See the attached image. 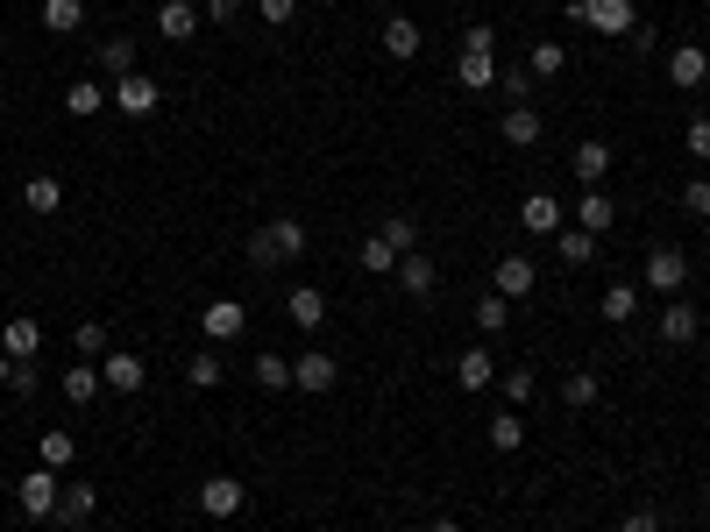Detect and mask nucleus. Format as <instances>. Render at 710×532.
Segmentation results:
<instances>
[{
	"instance_id": "f257e3e1",
	"label": "nucleus",
	"mask_w": 710,
	"mask_h": 532,
	"mask_svg": "<svg viewBox=\"0 0 710 532\" xmlns=\"http://www.w3.org/2000/svg\"><path fill=\"white\" fill-rule=\"evenodd\" d=\"M292 256H306V220H292V213H278L270 227L249 235V263L256 270H278V263H292Z\"/></svg>"
},
{
	"instance_id": "f03ea898",
	"label": "nucleus",
	"mask_w": 710,
	"mask_h": 532,
	"mask_svg": "<svg viewBox=\"0 0 710 532\" xmlns=\"http://www.w3.org/2000/svg\"><path fill=\"white\" fill-rule=\"evenodd\" d=\"M568 22L597 29V36H632L640 14H632V0H568Z\"/></svg>"
},
{
	"instance_id": "7ed1b4c3",
	"label": "nucleus",
	"mask_w": 710,
	"mask_h": 532,
	"mask_svg": "<svg viewBox=\"0 0 710 532\" xmlns=\"http://www.w3.org/2000/svg\"><path fill=\"white\" fill-rule=\"evenodd\" d=\"M108 100H114L128 121H149V114L164 106V86L149 79V71H128V79H114V93H108Z\"/></svg>"
},
{
	"instance_id": "20e7f679",
	"label": "nucleus",
	"mask_w": 710,
	"mask_h": 532,
	"mask_svg": "<svg viewBox=\"0 0 710 532\" xmlns=\"http://www.w3.org/2000/svg\"><path fill=\"white\" fill-rule=\"evenodd\" d=\"M335 376H341V362L327 355V348H306V355L292 362V390H306V398H320V390H335Z\"/></svg>"
},
{
	"instance_id": "39448f33",
	"label": "nucleus",
	"mask_w": 710,
	"mask_h": 532,
	"mask_svg": "<svg viewBox=\"0 0 710 532\" xmlns=\"http://www.w3.org/2000/svg\"><path fill=\"white\" fill-rule=\"evenodd\" d=\"M654 292H668V298H683V284H689V256L683 249H654L646 256V270H640Z\"/></svg>"
},
{
	"instance_id": "423d86ee",
	"label": "nucleus",
	"mask_w": 710,
	"mask_h": 532,
	"mask_svg": "<svg viewBox=\"0 0 710 532\" xmlns=\"http://www.w3.org/2000/svg\"><path fill=\"white\" fill-rule=\"evenodd\" d=\"M241 505H249L241 476H206V483H200V511H206V519H235Z\"/></svg>"
},
{
	"instance_id": "0eeeda50",
	"label": "nucleus",
	"mask_w": 710,
	"mask_h": 532,
	"mask_svg": "<svg viewBox=\"0 0 710 532\" xmlns=\"http://www.w3.org/2000/svg\"><path fill=\"white\" fill-rule=\"evenodd\" d=\"M57 497H65L57 490V468H29L22 476V511L29 519H57Z\"/></svg>"
},
{
	"instance_id": "6e6552de",
	"label": "nucleus",
	"mask_w": 710,
	"mask_h": 532,
	"mask_svg": "<svg viewBox=\"0 0 710 532\" xmlns=\"http://www.w3.org/2000/svg\"><path fill=\"white\" fill-rule=\"evenodd\" d=\"M668 79L683 86V93H697V86L710 79V50H703V43H675V50H668Z\"/></svg>"
},
{
	"instance_id": "1a4fd4ad",
	"label": "nucleus",
	"mask_w": 710,
	"mask_h": 532,
	"mask_svg": "<svg viewBox=\"0 0 710 532\" xmlns=\"http://www.w3.org/2000/svg\"><path fill=\"white\" fill-rule=\"evenodd\" d=\"M100 384L121 390V398H135V390H143V355H128V348H108V362H100Z\"/></svg>"
},
{
	"instance_id": "9d476101",
	"label": "nucleus",
	"mask_w": 710,
	"mask_h": 532,
	"mask_svg": "<svg viewBox=\"0 0 710 532\" xmlns=\"http://www.w3.org/2000/svg\"><path fill=\"white\" fill-rule=\"evenodd\" d=\"M533 284H540V270L526 263V256H505V263L491 270V292L497 298H533Z\"/></svg>"
},
{
	"instance_id": "9b49d317",
	"label": "nucleus",
	"mask_w": 710,
	"mask_h": 532,
	"mask_svg": "<svg viewBox=\"0 0 710 532\" xmlns=\"http://www.w3.org/2000/svg\"><path fill=\"white\" fill-rule=\"evenodd\" d=\"M157 36L164 43H192L200 36V8H192V0H164L157 8Z\"/></svg>"
},
{
	"instance_id": "f8f14e48",
	"label": "nucleus",
	"mask_w": 710,
	"mask_h": 532,
	"mask_svg": "<svg viewBox=\"0 0 710 532\" xmlns=\"http://www.w3.org/2000/svg\"><path fill=\"white\" fill-rule=\"evenodd\" d=\"M36 348H43L36 319H8V327H0V355H8V362H36Z\"/></svg>"
},
{
	"instance_id": "ddd939ff",
	"label": "nucleus",
	"mask_w": 710,
	"mask_h": 532,
	"mask_svg": "<svg viewBox=\"0 0 710 532\" xmlns=\"http://www.w3.org/2000/svg\"><path fill=\"white\" fill-rule=\"evenodd\" d=\"M455 384L470 390V398L497 384V362H491V348H462V362H455Z\"/></svg>"
},
{
	"instance_id": "4468645a",
	"label": "nucleus",
	"mask_w": 710,
	"mask_h": 532,
	"mask_svg": "<svg viewBox=\"0 0 710 532\" xmlns=\"http://www.w3.org/2000/svg\"><path fill=\"white\" fill-rule=\"evenodd\" d=\"M200 327H206V341H241V327H249V313H241L235 298H214Z\"/></svg>"
},
{
	"instance_id": "2eb2a0df",
	"label": "nucleus",
	"mask_w": 710,
	"mask_h": 532,
	"mask_svg": "<svg viewBox=\"0 0 710 532\" xmlns=\"http://www.w3.org/2000/svg\"><path fill=\"white\" fill-rule=\"evenodd\" d=\"M519 220H526V235H562V206L548 200V192H526V206H519Z\"/></svg>"
},
{
	"instance_id": "dca6fc26",
	"label": "nucleus",
	"mask_w": 710,
	"mask_h": 532,
	"mask_svg": "<svg viewBox=\"0 0 710 532\" xmlns=\"http://www.w3.org/2000/svg\"><path fill=\"white\" fill-rule=\"evenodd\" d=\"M391 278H398V284H405V292H413V298H433V284H441V270H433L427 256L413 249V256H398V270H391Z\"/></svg>"
},
{
	"instance_id": "f3484780",
	"label": "nucleus",
	"mask_w": 710,
	"mask_h": 532,
	"mask_svg": "<svg viewBox=\"0 0 710 532\" xmlns=\"http://www.w3.org/2000/svg\"><path fill=\"white\" fill-rule=\"evenodd\" d=\"M661 341H668V348L697 341V306H689V298H668V313H661Z\"/></svg>"
},
{
	"instance_id": "a211bd4d",
	"label": "nucleus",
	"mask_w": 710,
	"mask_h": 532,
	"mask_svg": "<svg viewBox=\"0 0 710 532\" xmlns=\"http://www.w3.org/2000/svg\"><path fill=\"white\" fill-rule=\"evenodd\" d=\"M455 79L470 86V93H491V86H497V57L491 50H462L455 57Z\"/></svg>"
},
{
	"instance_id": "6ab92c4d",
	"label": "nucleus",
	"mask_w": 710,
	"mask_h": 532,
	"mask_svg": "<svg viewBox=\"0 0 710 532\" xmlns=\"http://www.w3.org/2000/svg\"><path fill=\"white\" fill-rule=\"evenodd\" d=\"M384 57H398V65H413V57H419V22H405V14H391V22H384Z\"/></svg>"
},
{
	"instance_id": "aec40b11",
	"label": "nucleus",
	"mask_w": 710,
	"mask_h": 532,
	"mask_svg": "<svg viewBox=\"0 0 710 532\" xmlns=\"http://www.w3.org/2000/svg\"><path fill=\"white\" fill-rule=\"evenodd\" d=\"M93 505H100L93 483H71V490L57 497V525H86V519H93Z\"/></svg>"
},
{
	"instance_id": "412c9836",
	"label": "nucleus",
	"mask_w": 710,
	"mask_h": 532,
	"mask_svg": "<svg viewBox=\"0 0 710 532\" xmlns=\"http://www.w3.org/2000/svg\"><path fill=\"white\" fill-rule=\"evenodd\" d=\"M57 390H65L71 405H93V398H100V390H108V384H100V370H86V362H71V370L57 376Z\"/></svg>"
},
{
	"instance_id": "4be33fe9",
	"label": "nucleus",
	"mask_w": 710,
	"mask_h": 532,
	"mask_svg": "<svg viewBox=\"0 0 710 532\" xmlns=\"http://www.w3.org/2000/svg\"><path fill=\"white\" fill-rule=\"evenodd\" d=\"M93 65L108 71V79H128V71H135V43H128V36H108V43L93 50Z\"/></svg>"
},
{
	"instance_id": "5701e85b",
	"label": "nucleus",
	"mask_w": 710,
	"mask_h": 532,
	"mask_svg": "<svg viewBox=\"0 0 710 532\" xmlns=\"http://www.w3.org/2000/svg\"><path fill=\"white\" fill-rule=\"evenodd\" d=\"M497 128H505V143H519V149L540 143V114H533V106H505V121H497Z\"/></svg>"
},
{
	"instance_id": "b1692460",
	"label": "nucleus",
	"mask_w": 710,
	"mask_h": 532,
	"mask_svg": "<svg viewBox=\"0 0 710 532\" xmlns=\"http://www.w3.org/2000/svg\"><path fill=\"white\" fill-rule=\"evenodd\" d=\"M376 235H384L398 256H413V249H419V220H413V213H384V220H376Z\"/></svg>"
},
{
	"instance_id": "393cba45",
	"label": "nucleus",
	"mask_w": 710,
	"mask_h": 532,
	"mask_svg": "<svg viewBox=\"0 0 710 532\" xmlns=\"http://www.w3.org/2000/svg\"><path fill=\"white\" fill-rule=\"evenodd\" d=\"M284 313H292V327H320V319H327V298L313 292V284H298V292L284 298Z\"/></svg>"
},
{
	"instance_id": "a878e982",
	"label": "nucleus",
	"mask_w": 710,
	"mask_h": 532,
	"mask_svg": "<svg viewBox=\"0 0 710 532\" xmlns=\"http://www.w3.org/2000/svg\"><path fill=\"white\" fill-rule=\"evenodd\" d=\"M568 163H576V185H590V192H597V178L611 171V149H604V143H583Z\"/></svg>"
},
{
	"instance_id": "bb28decb",
	"label": "nucleus",
	"mask_w": 710,
	"mask_h": 532,
	"mask_svg": "<svg viewBox=\"0 0 710 532\" xmlns=\"http://www.w3.org/2000/svg\"><path fill=\"white\" fill-rule=\"evenodd\" d=\"M79 22H86V0H43V29L50 36H71Z\"/></svg>"
},
{
	"instance_id": "cd10ccee",
	"label": "nucleus",
	"mask_w": 710,
	"mask_h": 532,
	"mask_svg": "<svg viewBox=\"0 0 710 532\" xmlns=\"http://www.w3.org/2000/svg\"><path fill=\"white\" fill-rule=\"evenodd\" d=\"M65 106H71V114L86 121V114H100V106H114V100H108V86H100V79H71V93H65Z\"/></svg>"
},
{
	"instance_id": "c85d7f7f",
	"label": "nucleus",
	"mask_w": 710,
	"mask_h": 532,
	"mask_svg": "<svg viewBox=\"0 0 710 532\" xmlns=\"http://www.w3.org/2000/svg\"><path fill=\"white\" fill-rule=\"evenodd\" d=\"M611 220H618V206L604 200V192H583V206H576V227H583V235H604Z\"/></svg>"
},
{
	"instance_id": "c756f323",
	"label": "nucleus",
	"mask_w": 710,
	"mask_h": 532,
	"mask_svg": "<svg viewBox=\"0 0 710 532\" xmlns=\"http://www.w3.org/2000/svg\"><path fill=\"white\" fill-rule=\"evenodd\" d=\"M526 71H533V79H562L568 50H562V43H533V50H526Z\"/></svg>"
},
{
	"instance_id": "7c9ffc66",
	"label": "nucleus",
	"mask_w": 710,
	"mask_h": 532,
	"mask_svg": "<svg viewBox=\"0 0 710 532\" xmlns=\"http://www.w3.org/2000/svg\"><path fill=\"white\" fill-rule=\"evenodd\" d=\"M554 249H562V263H597V235H583V227H562V235H554Z\"/></svg>"
},
{
	"instance_id": "2f4dec72",
	"label": "nucleus",
	"mask_w": 710,
	"mask_h": 532,
	"mask_svg": "<svg viewBox=\"0 0 710 532\" xmlns=\"http://www.w3.org/2000/svg\"><path fill=\"white\" fill-rule=\"evenodd\" d=\"M22 206L29 213H57V206H65V185H57V178H29V185H22Z\"/></svg>"
},
{
	"instance_id": "473e14b6",
	"label": "nucleus",
	"mask_w": 710,
	"mask_h": 532,
	"mask_svg": "<svg viewBox=\"0 0 710 532\" xmlns=\"http://www.w3.org/2000/svg\"><path fill=\"white\" fill-rule=\"evenodd\" d=\"M491 448H497V454H519V448H526V426H519V412H511V405L491 419Z\"/></svg>"
},
{
	"instance_id": "72a5a7b5",
	"label": "nucleus",
	"mask_w": 710,
	"mask_h": 532,
	"mask_svg": "<svg viewBox=\"0 0 710 532\" xmlns=\"http://www.w3.org/2000/svg\"><path fill=\"white\" fill-rule=\"evenodd\" d=\"M533 384H540V376L526 370V362H519V370H505V376H497V390H505V405H511V412H519V405H533Z\"/></svg>"
},
{
	"instance_id": "f704fd0d",
	"label": "nucleus",
	"mask_w": 710,
	"mask_h": 532,
	"mask_svg": "<svg viewBox=\"0 0 710 532\" xmlns=\"http://www.w3.org/2000/svg\"><path fill=\"white\" fill-rule=\"evenodd\" d=\"M256 384H263V390H292V362H284V355H270V348H263V355H256Z\"/></svg>"
},
{
	"instance_id": "c9c22d12",
	"label": "nucleus",
	"mask_w": 710,
	"mask_h": 532,
	"mask_svg": "<svg viewBox=\"0 0 710 532\" xmlns=\"http://www.w3.org/2000/svg\"><path fill=\"white\" fill-rule=\"evenodd\" d=\"M597 376L590 370H576V376H568V384H562V405H568V412H590V405H597Z\"/></svg>"
},
{
	"instance_id": "e433bc0d",
	"label": "nucleus",
	"mask_w": 710,
	"mask_h": 532,
	"mask_svg": "<svg viewBox=\"0 0 710 532\" xmlns=\"http://www.w3.org/2000/svg\"><path fill=\"white\" fill-rule=\"evenodd\" d=\"M632 313H640V284H611V292H604V319H618V327H626Z\"/></svg>"
},
{
	"instance_id": "4c0bfd02",
	"label": "nucleus",
	"mask_w": 710,
	"mask_h": 532,
	"mask_svg": "<svg viewBox=\"0 0 710 532\" xmlns=\"http://www.w3.org/2000/svg\"><path fill=\"white\" fill-rule=\"evenodd\" d=\"M36 454H43V468H71L79 440H71V433H43V440H36Z\"/></svg>"
},
{
	"instance_id": "58836bf2",
	"label": "nucleus",
	"mask_w": 710,
	"mask_h": 532,
	"mask_svg": "<svg viewBox=\"0 0 710 532\" xmlns=\"http://www.w3.org/2000/svg\"><path fill=\"white\" fill-rule=\"evenodd\" d=\"M362 270H376V278H391V270H398V249H391L384 235H370V241H362Z\"/></svg>"
},
{
	"instance_id": "ea45409f",
	"label": "nucleus",
	"mask_w": 710,
	"mask_h": 532,
	"mask_svg": "<svg viewBox=\"0 0 710 532\" xmlns=\"http://www.w3.org/2000/svg\"><path fill=\"white\" fill-rule=\"evenodd\" d=\"M505 319H511V298H497V292H491V298L476 306V327H483V333H505Z\"/></svg>"
},
{
	"instance_id": "a19ab883",
	"label": "nucleus",
	"mask_w": 710,
	"mask_h": 532,
	"mask_svg": "<svg viewBox=\"0 0 710 532\" xmlns=\"http://www.w3.org/2000/svg\"><path fill=\"white\" fill-rule=\"evenodd\" d=\"M185 376H192V390H214L221 384V355H214V348H206V355H192Z\"/></svg>"
},
{
	"instance_id": "79ce46f5",
	"label": "nucleus",
	"mask_w": 710,
	"mask_h": 532,
	"mask_svg": "<svg viewBox=\"0 0 710 532\" xmlns=\"http://www.w3.org/2000/svg\"><path fill=\"white\" fill-rule=\"evenodd\" d=\"M71 341H79L86 355H108V327H100V319H86V327H71Z\"/></svg>"
},
{
	"instance_id": "37998d69",
	"label": "nucleus",
	"mask_w": 710,
	"mask_h": 532,
	"mask_svg": "<svg viewBox=\"0 0 710 532\" xmlns=\"http://www.w3.org/2000/svg\"><path fill=\"white\" fill-rule=\"evenodd\" d=\"M8 390H14V398H36V390H43V376H36V362H14V376H8Z\"/></svg>"
},
{
	"instance_id": "c03bdc74",
	"label": "nucleus",
	"mask_w": 710,
	"mask_h": 532,
	"mask_svg": "<svg viewBox=\"0 0 710 532\" xmlns=\"http://www.w3.org/2000/svg\"><path fill=\"white\" fill-rule=\"evenodd\" d=\"M256 14H263L270 29H284V22H292V14H298V0H256Z\"/></svg>"
},
{
	"instance_id": "a18cd8bd",
	"label": "nucleus",
	"mask_w": 710,
	"mask_h": 532,
	"mask_svg": "<svg viewBox=\"0 0 710 532\" xmlns=\"http://www.w3.org/2000/svg\"><path fill=\"white\" fill-rule=\"evenodd\" d=\"M683 206L703 220V213H710V178H689V185H683Z\"/></svg>"
},
{
	"instance_id": "49530a36",
	"label": "nucleus",
	"mask_w": 710,
	"mask_h": 532,
	"mask_svg": "<svg viewBox=\"0 0 710 532\" xmlns=\"http://www.w3.org/2000/svg\"><path fill=\"white\" fill-rule=\"evenodd\" d=\"M683 143H689V157L703 163V157H710V121H689V135H683Z\"/></svg>"
},
{
	"instance_id": "de8ad7c7",
	"label": "nucleus",
	"mask_w": 710,
	"mask_h": 532,
	"mask_svg": "<svg viewBox=\"0 0 710 532\" xmlns=\"http://www.w3.org/2000/svg\"><path fill=\"white\" fill-rule=\"evenodd\" d=\"M618 532H661V519H654V511L640 505V511H626V525H618Z\"/></svg>"
},
{
	"instance_id": "09e8293b",
	"label": "nucleus",
	"mask_w": 710,
	"mask_h": 532,
	"mask_svg": "<svg viewBox=\"0 0 710 532\" xmlns=\"http://www.w3.org/2000/svg\"><path fill=\"white\" fill-rule=\"evenodd\" d=\"M462 50H497V36H491V22H476L470 36H462Z\"/></svg>"
},
{
	"instance_id": "8fccbe9b",
	"label": "nucleus",
	"mask_w": 710,
	"mask_h": 532,
	"mask_svg": "<svg viewBox=\"0 0 710 532\" xmlns=\"http://www.w3.org/2000/svg\"><path fill=\"white\" fill-rule=\"evenodd\" d=\"M241 14V0H206V22H235Z\"/></svg>"
},
{
	"instance_id": "3c124183",
	"label": "nucleus",
	"mask_w": 710,
	"mask_h": 532,
	"mask_svg": "<svg viewBox=\"0 0 710 532\" xmlns=\"http://www.w3.org/2000/svg\"><path fill=\"white\" fill-rule=\"evenodd\" d=\"M427 532H462V525H455V519H433V525H427Z\"/></svg>"
},
{
	"instance_id": "603ef678",
	"label": "nucleus",
	"mask_w": 710,
	"mask_h": 532,
	"mask_svg": "<svg viewBox=\"0 0 710 532\" xmlns=\"http://www.w3.org/2000/svg\"><path fill=\"white\" fill-rule=\"evenodd\" d=\"M8 376H14V362H8V355H0V390H8Z\"/></svg>"
}]
</instances>
